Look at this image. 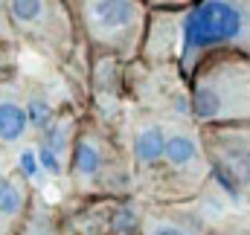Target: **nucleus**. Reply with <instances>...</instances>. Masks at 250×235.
<instances>
[{"mask_svg":"<svg viewBox=\"0 0 250 235\" xmlns=\"http://www.w3.org/2000/svg\"><path fill=\"white\" fill-rule=\"evenodd\" d=\"M64 175L79 197H120L134 189L125 145L105 131L102 119H79Z\"/></svg>","mask_w":250,"mask_h":235,"instance_id":"nucleus-1","label":"nucleus"},{"mask_svg":"<svg viewBox=\"0 0 250 235\" xmlns=\"http://www.w3.org/2000/svg\"><path fill=\"white\" fill-rule=\"evenodd\" d=\"M227 50L250 56V0H198L181 15L178 70L187 78L201 61Z\"/></svg>","mask_w":250,"mask_h":235,"instance_id":"nucleus-2","label":"nucleus"},{"mask_svg":"<svg viewBox=\"0 0 250 235\" xmlns=\"http://www.w3.org/2000/svg\"><path fill=\"white\" fill-rule=\"evenodd\" d=\"M189 111L201 128L250 125V59L209 56L189 76Z\"/></svg>","mask_w":250,"mask_h":235,"instance_id":"nucleus-3","label":"nucleus"},{"mask_svg":"<svg viewBox=\"0 0 250 235\" xmlns=\"http://www.w3.org/2000/svg\"><path fill=\"white\" fill-rule=\"evenodd\" d=\"M73 12L79 35L93 56L140 59L151 18L146 0H73Z\"/></svg>","mask_w":250,"mask_h":235,"instance_id":"nucleus-4","label":"nucleus"},{"mask_svg":"<svg viewBox=\"0 0 250 235\" xmlns=\"http://www.w3.org/2000/svg\"><path fill=\"white\" fill-rule=\"evenodd\" d=\"M18 44L64 67L73 59L82 35L73 0H6Z\"/></svg>","mask_w":250,"mask_h":235,"instance_id":"nucleus-5","label":"nucleus"},{"mask_svg":"<svg viewBox=\"0 0 250 235\" xmlns=\"http://www.w3.org/2000/svg\"><path fill=\"white\" fill-rule=\"evenodd\" d=\"M201 137L215 183L236 200H250V125H212Z\"/></svg>","mask_w":250,"mask_h":235,"instance_id":"nucleus-6","label":"nucleus"},{"mask_svg":"<svg viewBox=\"0 0 250 235\" xmlns=\"http://www.w3.org/2000/svg\"><path fill=\"white\" fill-rule=\"evenodd\" d=\"M169 122L172 117L163 114H137L128 119L125 131V154L134 172V186L146 189L148 180L157 175L163 154H166V139H169Z\"/></svg>","mask_w":250,"mask_h":235,"instance_id":"nucleus-7","label":"nucleus"},{"mask_svg":"<svg viewBox=\"0 0 250 235\" xmlns=\"http://www.w3.org/2000/svg\"><path fill=\"white\" fill-rule=\"evenodd\" d=\"M32 114H29V96L23 84L12 76L0 78V148L15 151L29 142L32 137Z\"/></svg>","mask_w":250,"mask_h":235,"instance_id":"nucleus-8","label":"nucleus"},{"mask_svg":"<svg viewBox=\"0 0 250 235\" xmlns=\"http://www.w3.org/2000/svg\"><path fill=\"white\" fill-rule=\"evenodd\" d=\"M32 215V186L21 172L0 175V235H23Z\"/></svg>","mask_w":250,"mask_h":235,"instance_id":"nucleus-9","label":"nucleus"},{"mask_svg":"<svg viewBox=\"0 0 250 235\" xmlns=\"http://www.w3.org/2000/svg\"><path fill=\"white\" fill-rule=\"evenodd\" d=\"M207 224L195 215L184 212L181 203H160L143 212L140 235H207Z\"/></svg>","mask_w":250,"mask_h":235,"instance_id":"nucleus-10","label":"nucleus"},{"mask_svg":"<svg viewBox=\"0 0 250 235\" xmlns=\"http://www.w3.org/2000/svg\"><path fill=\"white\" fill-rule=\"evenodd\" d=\"M9 47H18V35L12 29V18H9V9H6V0H0V50H9Z\"/></svg>","mask_w":250,"mask_h":235,"instance_id":"nucleus-11","label":"nucleus"},{"mask_svg":"<svg viewBox=\"0 0 250 235\" xmlns=\"http://www.w3.org/2000/svg\"><path fill=\"white\" fill-rule=\"evenodd\" d=\"M207 235H250V218H233V221H224L218 227H209Z\"/></svg>","mask_w":250,"mask_h":235,"instance_id":"nucleus-12","label":"nucleus"},{"mask_svg":"<svg viewBox=\"0 0 250 235\" xmlns=\"http://www.w3.org/2000/svg\"><path fill=\"white\" fill-rule=\"evenodd\" d=\"M151 9H172V6H184L189 0H146Z\"/></svg>","mask_w":250,"mask_h":235,"instance_id":"nucleus-13","label":"nucleus"}]
</instances>
